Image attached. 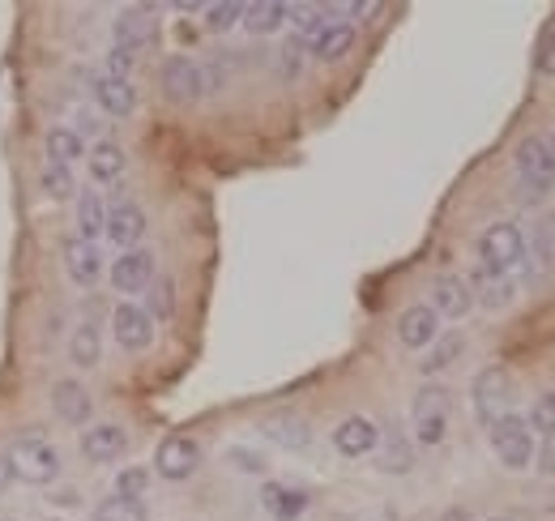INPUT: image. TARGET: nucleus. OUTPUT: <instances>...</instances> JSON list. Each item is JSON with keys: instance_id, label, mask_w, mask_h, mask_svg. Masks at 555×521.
I'll return each instance as SVG.
<instances>
[{"instance_id": "30", "label": "nucleus", "mask_w": 555, "mask_h": 521, "mask_svg": "<svg viewBox=\"0 0 555 521\" xmlns=\"http://www.w3.org/2000/svg\"><path fill=\"white\" fill-rule=\"evenodd\" d=\"M81 154H86L81 132H73V129L48 132V163H65V167H69L73 158H81Z\"/></svg>"}, {"instance_id": "25", "label": "nucleus", "mask_w": 555, "mask_h": 521, "mask_svg": "<svg viewBox=\"0 0 555 521\" xmlns=\"http://www.w3.org/2000/svg\"><path fill=\"white\" fill-rule=\"evenodd\" d=\"M462 355H466V338H462V333H440V338L427 346V359H423L418 368H423V377H436V372L453 368Z\"/></svg>"}, {"instance_id": "2", "label": "nucleus", "mask_w": 555, "mask_h": 521, "mask_svg": "<svg viewBox=\"0 0 555 521\" xmlns=\"http://www.w3.org/2000/svg\"><path fill=\"white\" fill-rule=\"evenodd\" d=\"M491 436V454L500 457L504 470H530L534 466V432L526 428L521 415H504L487 428Z\"/></svg>"}, {"instance_id": "17", "label": "nucleus", "mask_w": 555, "mask_h": 521, "mask_svg": "<svg viewBox=\"0 0 555 521\" xmlns=\"http://www.w3.org/2000/svg\"><path fill=\"white\" fill-rule=\"evenodd\" d=\"M154 282V257L145 249H133V253H120V260L112 265V287L120 295H138Z\"/></svg>"}, {"instance_id": "20", "label": "nucleus", "mask_w": 555, "mask_h": 521, "mask_svg": "<svg viewBox=\"0 0 555 521\" xmlns=\"http://www.w3.org/2000/svg\"><path fill=\"white\" fill-rule=\"evenodd\" d=\"M261 432L274 441L278 449H291V454H299V449L312 445V428H308V419H299V415H291V410L270 415V419L261 423Z\"/></svg>"}, {"instance_id": "34", "label": "nucleus", "mask_w": 555, "mask_h": 521, "mask_svg": "<svg viewBox=\"0 0 555 521\" xmlns=\"http://www.w3.org/2000/svg\"><path fill=\"white\" fill-rule=\"evenodd\" d=\"M526 428H530V432L552 436V432H555V393L534 397V406H530V415H526Z\"/></svg>"}, {"instance_id": "38", "label": "nucleus", "mask_w": 555, "mask_h": 521, "mask_svg": "<svg viewBox=\"0 0 555 521\" xmlns=\"http://www.w3.org/2000/svg\"><path fill=\"white\" fill-rule=\"evenodd\" d=\"M227 461H231L235 470H244V474H266V470H270V466H266V457L253 454V449H244V445L227 449Z\"/></svg>"}, {"instance_id": "43", "label": "nucleus", "mask_w": 555, "mask_h": 521, "mask_svg": "<svg viewBox=\"0 0 555 521\" xmlns=\"http://www.w3.org/2000/svg\"><path fill=\"white\" fill-rule=\"evenodd\" d=\"M440 521H475V518H470L466 509H449V513H444V518H440Z\"/></svg>"}, {"instance_id": "42", "label": "nucleus", "mask_w": 555, "mask_h": 521, "mask_svg": "<svg viewBox=\"0 0 555 521\" xmlns=\"http://www.w3.org/2000/svg\"><path fill=\"white\" fill-rule=\"evenodd\" d=\"M299 52H304L299 39H286V43H282V52H278V56H282V77H295V73H299Z\"/></svg>"}, {"instance_id": "44", "label": "nucleus", "mask_w": 555, "mask_h": 521, "mask_svg": "<svg viewBox=\"0 0 555 521\" xmlns=\"http://www.w3.org/2000/svg\"><path fill=\"white\" fill-rule=\"evenodd\" d=\"M81 129L90 132V137H94V132L103 129V125H99V120H94V116H81Z\"/></svg>"}, {"instance_id": "45", "label": "nucleus", "mask_w": 555, "mask_h": 521, "mask_svg": "<svg viewBox=\"0 0 555 521\" xmlns=\"http://www.w3.org/2000/svg\"><path fill=\"white\" fill-rule=\"evenodd\" d=\"M13 479V470H9V457H0V487Z\"/></svg>"}, {"instance_id": "15", "label": "nucleus", "mask_w": 555, "mask_h": 521, "mask_svg": "<svg viewBox=\"0 0 555 521\" xmlns=\"http://www.w3.org/2000/svg\"><path fill=\"white\" fill-rule=\"evenodd\" d=\"M163 90H167L171 103H197L202 99V68L189 56H171L163 65Z\"/></svg>"}, {"instance_id": "37", "label": "nucleus", "mask_w": 555, "mask_h": 521, "mask_svg": "<svg viewBox=\"0 0 555 521\" xmlns=\"http://www.w3.org/2000/svg\"><path fill=\"white\" fill-rule=\"evenodd\" d=\"M534 260L539 265H555V209L539 223V231H534Z\"/></svg>"}, {"instance_id": "6", "label": "nucleus", "mask_w": 555, "mask_h": 521, "mask_svg": "<svg viewBox=\"0 0 555 521\" xmlns=\"http://www.w3.org/2000/svg\"><path fill=\"white\" fill-rule=\"evenodd\" d=\"M470 397H475V415L483 419L487 428L495 419L513 415V377H508V368H500V364L483 368L475 377V385H470Z\"/></svg>"}, {"instance_id": "41", "label": "nucleus", "mask_w": 555, "mask_h": 521, "mask_svg": "<svg viewBox=\"0 0 555 521\" xmlns=\"http://www.w3.org/2000/svg\"><path fill=\"white\" fill-rule=\"evenodd\" d=\"M534 470H539V474H555V432L543 436V445L534 449Z\"/></svg>"}, {"instance_id": "12", "label": "nucleus", "mask_w": 555, "mask_h": 521, "mask_svg": "<svg viewBox=\"0 0 555 521\" xmlns=\"http://www.w3.org/2000/svg\"><path fill=\"white\" fill-rule=\"evenodd\" d=\"M112 329H116V342L125 351H145L154 342V321H150V313L138 308V304H116Z\"/></svg>"}, {"instance_id": "23", "label": "nucleus", "mask_w": 555, "mask_h": 521, "mask_svg": "<svg viewBox=\"0 0 555 521\" xmlns=\"http://www.w3.org/2000/svg\"><path fill=\"white\" fill-rule=\"evenodd\" d=\"M354 48V26L350 22H330L317 39H312V56L317 61H343Z\"/></svg>"}, {"instance_id": "19", "label": "nucleus", "mask_w": 555, "mask_h": 521, "mask_svg": "<svg viewBox=\"0 0 555 521\" xmlns=\"http://www.w3.org/2000/svg\"><path fill=\"white\" fill-rule=\"evenodd\" d=\"M52 410L73 423V428H86L90 423V415H94V402H90V393L81 381H56L52 385Z\"/></svg>"}, {"instance_id": "1", "label": "nucleus", "mask_w": 555, "mask_h": 521, "mask_svg": "<svg viewBox=\"0 0 555 521\" xmlns=\"http://www.w3.org/2000/svg\"><path fill=\"white\" fill-rule=\"evenodd\" d=\"M4 457H9L13 479H17V483H30V487H48V483L61 474V454H56V445H48L43 436H22V441H13V449Z\"/></svg>"}, {"instance_id": "18", "label": "nucleus", "mask_w": 555, "mask_h": 521, "mask_svg": "<svg viewBox=\"0 0 555 521\" xmlns=\"http://www.w3.org/2000/svg\"><path fill=\"white\" fill-rule=\"evenodd\" d=\"M398 338H402V346H411V351H427V346L440 338V317H436L427 304H415V308H406V313L398 317Z\"/></svg>"}, {"instance_id": "13", "label": "nucleus", "mask_w": 555, "mask_h": 521, "mask_svg": "<svg viewBox=\"0 0 555 521\" xmlns=\"http://www.w3.org/2000/svg\"><path fill=\"white\" fill-rule=\"evenodd\" d=\"M125 449H129V432L116 428V423H94V428L81 432V454H86V461L107 466V461H120Z\"/></svg>"}, {"instance_id": "46", "label": "nucleus", "mask_w": 555, "mask_h": 521, "mask_svg": "<svg viewBox=\"0 0 555 521\" xmlns=\"http://www.w3.org/2000/svg\"><path fill=\"white\" fill-rule=\"evenodd\" d=\"M543 145H547V158H552V167H555V132H547V137H543Z\"/></svg>"}, {"instance_id": "33", "label": "nucleus", "mask_w": 555, "mask_h": 521, "mask_svg": "<svg viewBox=\"0 0 555 521\" xmlns=\"http://www.w3.org/2000/svg\"><path fill=\"white\" fill-rule=\"evenodd\" d=\"M43 193L52 196V201H69L77 193V180H73V171L65 163H48L43 167Z\"/></svg>"}, {"instance_id": "22", "label": "nucleus", "mask_w": 555, "mask_h": 521, "mask_svg": "<svg viewBox=\"0 0 555 521\" xmlns=\"http://www.w3.org/2000/svg\"><path fill=\"white\" fill-rule=\"evenodd\" d=\"M261 509L274 521H299L308 513V496L299 487H286V483H266L261 487Z\"/></svg>"}, {"instance_id": "26", "label": "nucleus", "mask_w": 555, "mask_h": 521, "mask_svg": "<svg viewBox=\"0 0 555 521\" xmlns=\"http://www.w3.org/2000/svg\"><path fill=\"white\" fill-rule=\"evenodd\" d=\"M286 13H291V4H282V0H257V4H244V26L253 35H274L286 22Z\"/></svg>"}, {"instance_id": "24", "label": "nucleus", "mask_w": 555, "mask_h": 521, "mask_svg": "<svg viewBox=\"0 0 555 521\" xmlns=\"http://www.w3.org/2000/svg\"><path fill=\"white\" fill-rule=\"evenodd\" d=\"M86 163H90V176L99 185H112V180L125 176V150L116 141H94V150L86 154Z\"/></svg>"}, {"instance_id": "8", "label": "nucleus", "mask_w": 555, "mask_h": 521, "mask_svg": "<svg viewBox=\"0 0 555 521\" xmlns=\"http://www.w3.org/2000/svg\"><path fill=\"white\" fill-rule=\"evenodd\" d=\"M436 317H449V321H462L470 308H475V295H470V282L457 278V274H440L431 282V304H427Z\"/></svg>"}, {"instance_id": "28", "label": "nucleus", "mask_w": 555, "mask_h": 521, "mask_svg": "<svg viewBox=\"0 0 555 521\" xmlns=\"http://www.w3.org/2000/svg\"><path fill=\"white\" fill-rule=\"evenodd\" d=\"M69 359L77 368H94L103 359V338H99V326H77L69 338Z\"/></svg>"}, {"instance_id": "36", "label": "nucleus", "mask_w": 555, "mask_h": 521, "mask_svg": "<svg viewBox=\"0 0 555 521\" xmlns=\"http://www.w3.org/2000/svg\"><path fill=\"white\" fill-rule=\"evenodd\" d=\"M235 22H244V4L240 0H222V4H209L206 9L209 30H231Z\"/></svg>"}, {"instance_id": "10", "label": "nucleus", "mask_w": 555, "mask_h": 521, "mask_svg": "<svg viewBox=\"0 0 555 521\" xmlns=\"http://www.w3.org/2000/svg\"><path fill=\"white\" fill-rule=\"evenodd\" d=\"M90 94L107 116H133L138 112V90L125 77H107V73H90Z\"/></svg>"}, {"instance_id": "35", "label": "nucleus", "mask_w": 555, "mask_h": 521, "mask_svg": "<svg viewBox=\"0 0 555 521\" xmlns=\"http://www.w3.org/2000/svg\"><path fill=\"white\" fill-rule=\"evenodd\" d=\"M145 487H150V470H145V466H125V470L116 474V496L141 500V496H145Z\"/></svg>"}, {"instance_id": "39", "label": "nucleus", "mask_w": 555, "mask_h": 521, "mask_svg": "<svg viewBox=\"0 0 555 521\" xmlns=\"http://www.w3.org/2000/svg\"><path fill=\"white\" fill-rule=\"evenodd\" d=\"M534 65H539V73H543V77H555V26H547V30H543Z\"/></svg>"}, {"instance_id": "27", "label": "nucleus", "mask_w": 555, "mask_h": 521, "mask_svg": "<svg viewBox=\"0 0 555 521\" xmlns=\"http://www.w3.org/2000/svg\"><path fill=\"white\" fill-rule=\"evenodd\" d=\"M77 227H81V240H99L107 231V205L99 193H81L77 196Z\"/></svg>"}, {"instance_id": "3", "label": "nucleus", "mask_w": 555, "mask_h": 521, "mask_svg": "<svg viewBox=\"0 0 555 521\" xmlns=\"http://www.w3.org/2000/svg\"><path fill=\"white\" fill-rule=\"evenodd\" d=\"M449 415H453V393L444 385H423L411 402V423H415L418 445H440L449 432Z\"/></svg>"}, {"instance_id": "40", "label": "nucleus", "mask_w": 555, "mask_h": 521, "mask_svg": "<svg viewBox=\"0 0 555 521\" xmlns=\"http://www.w3.org/2000/svg\"><path fill=\"white\" fill-rule=\"evenodd\" d=\"M138 68V52H125V48H112V56H107V77H125L129 81V73Z\"/></svg>"}, {"instance_id": "16", "label": "nucleus", "mask_w": 555, "mask_h": 521, "mask_svg": "<svg viewBox=\"0 0 555 521\" xmlns=\"http://www.w3.org/2000/svg\"><path fill=\"white\" fill-rule=\"evenodd\" d=\"M116 249H125V253H133L141 244V236H145V214H141V205L133 201H120L116 209H107V231H103Z\"/></svg>"}, {"instance_id": "32", "label": "nucleus", "mask_w": 555, "mask_h": 521, "mask_svg": "<svg viewBox=\"0 0 555 521\" xmlns=\"http://www.w3.org/2000/svg\"><path fill=\"white\" fill-rule=\"evenodd\" d=\"M150 321H171V313H176V282L171 278H154L150 282Z\"/></svg>"}, {"instance_id": "47", "label": "nucleus", "mask_w": 555, "mask_h": 521, "mask_svg": "<svg viewBox=\"0 0 555 521\" xmlns=\"http://www.w3.org/2000/svg\"><path fill=\"white\" fill-rule=\"evenodd\" d=\"M487 521H508V518H487Z\"/></svg>"}, {"instance_id": "31", "label": "nucleus", "mask_w": 555, "mask_h": 521, "mask_svg": "<svg viewBox=\"0 0 555 521\" xmlns=\"http://www.w3.org/2000/svg\"><path fill=\"white\" fill-rule=\"evenodd\" d=\"M94 521H145V505L129 500V496H107V500H99Z\"/></svg>"}, {"instance_id": "7", "label": "nucleus", "mask_w": 555, "mask_h": 521, "mask_svg": "<svg viewBox=\"0 0 555 521\" xmlns=\"http://www.w3.org/2000/svg\"><path fill=\"white\" fill-rule=\"evenodd\" d=\"M197 466H202V445L189 441V436H167V441L158 445V454H154V474L167 479V483L193 479Z\"/></svg>"}, {"instance_id": "29", "label": "nucleus", "mask_w": 555, "mask_h": 521, "mask_svg": "<svg viewBox=\"0 0 555 521\" xmlns=\"http://www.w3.org/2000/svg\"><path fill=\"white\" fill-rule=\"evenodd\" d=\"M380 445H385V449H380V470H385V474H406V470L415 466V449H411L406 436L393 432V436H380Z\"/></svg>"}, {"instance_id": "9", "label": "nucleus", "mask_w": 555, "mask_h": 521, "mask_svg": "<svg viewBox=\"0 0 555 521\" xmlns=\"http://www.w3.org/2000/svg\"><path fill=\"white\" fill-rule=\"evenodd\" d=\"M116 48H125V52H145V48H154V39H158V22H154V9H125L120 17H116Z\"/></svg>"}, {"instance_id": "5", "label": "nucleus", "mask_w": 555, "mask_h": 521, "mask_svg": "<svg viewBox=\"0 0 555 521\" xmlns=\"http://www.w3.org/2000/svg\"><path fill=\"white\" fill-rule=\"evenodd\" d=\"M479 257L487 269H500V274H513L521 269L526 260V236L517 223H491L483 236H479Z\"/></svg>"}, {"instance_id": "21", "label": "nucleus", "mask_w": 555, "mask_h": 521, "mask_svg": "<svg viewBox=\"0 0 555 521\" xmlns=\"http://www.w3.org/2000/svg\"><path fill=\"white\" fill-rule=\"evenodd\" d=\"M65 269H69V278L77 287H94L99 282V274H103V253H99V244H90V240H69L65 244Z\"/></svg>"}, {"instance_id": "14", "label": "nucleus", "mask_w": 555, "mask_h": 521, "mask_svg": "<svg viewBox=\"0 0 555 521\" xmlns=\"http://www.w3.org/2000/svg\"><path fill=\"white\" fill-rule=\"evenodd\" d=\"M470 295H475V304H483V308H508L513 300H517V278L513 274H500V269H475V278H470Z\"/></svg>"}, {"instance_id": "11", "label": "nucleus", "mask_w": 555, "mask_h": 521, "mask_svg": "<svg viewBox=\"0 0 555 521\" xmlns=\"http://www.w3.org/2000/svg\"><path fill=\"white\" fill-rule=\"evenodd\" d=\"M334 449L343 457H363L380 449V428L367 415H350L334 428Z\"/></svg>"}, {"instance_id": "4", "label": "nucleus", "mask_w": 555, "mask_h": 521, "mask_svg": "<svg viewBox=\"0 0 555 521\" xmlns=\"http://www.w3.org/2000/svg\"><path fill=\"white\" fill-rule=\"evenodd\" d=\"M517 185H521V196L526 201H543V196L552 193L555 185V167L552 158H547V145H543V137H526L521 145H517Z\"/></svg>"}, {"instance_id": "48", "label": "nucleus", "mask_w": 555, "mask_h": 521, "mask_svg": "<svg viewBox=\"0 0 555 521\" xmlns=\"http://www.w3.org/2000/svg\"><path fill=\"white\" fill-rule=\"evenodd\" d=\"M0 521H9V518H0Z\"/></svg>"}]
</instances>
